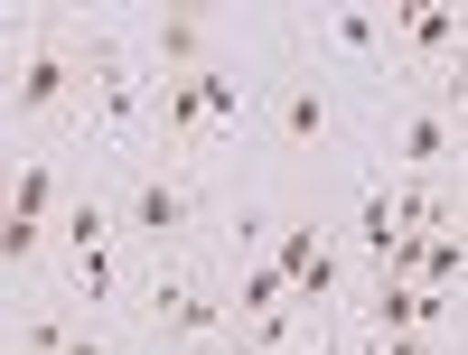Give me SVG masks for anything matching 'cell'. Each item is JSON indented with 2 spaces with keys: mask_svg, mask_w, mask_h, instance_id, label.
<instances>
[{
  "mask_svg": "<svg viewBox=\"0 0 468 355\" xmlns=\"http://www.w3.org/2000/svg\"><path fill=\"white\" fill-rule=\"evenodd\" d=\"M66 131H85V150H103L112 169L160 160V75H150L132 19H85V94H75Z\"/></svg>",
  "mask_w": 468,
  "mask_h": 355,
  "instance_id": "6da1fadb",
  "label": "cell"
},
{
  "mask_svg": "<svg viewBox=\"0 0 468 355\" xmlns=\"http://www.w3.org/2000/svg\"><path fill=\"white\" fill-rule=\"evenodd\" d=\"M85 94V19L10 10L0 19V122H75Z\"/></svg>",
  "mask_w": 468,
  "mask_h": 355,
  "instance_id": "7a4b0ae2",
  "label": "cell"
},
{
  "mask_svg": "<svg viewBox=\"0 0 468 355\" xmlns=\"http://www.w3.org/2000/svg\"><path fill=\"white\" fill-rule=\"evenodd\" d=\"M112 215H122V244L141 262H169L207 234V196L178 160H132V169H112Z\"/></svg>",
  "mask_w": 468,
  "mask_h": 355,
  "instance_id": "3957f363",
  "label": "cell"
},
{
  "mask_svg": "<svg viewBox=\"0 0 468 355\" xmlns=\"http://www.w3.org/2000/svg\"><path fill=\"white\" fill-rule=\"evenodd\" d=\"M375 160H384V178H459V169H468L441 85L403 75V85L375 94Z\"/></svg>",
  "mask_w": 468,
  "mask_h": 355,
  "instance_id": "277c9868",
  "label": "cell"
},
{
  "mask_svg": "<svg viewBox=\"0 0 468 355\" xmlns=\"http://www.w3.org/2000/svg\"><path fill=\"white\" fill-rule=\"evenodd\" d=\"M262 141H271V150H328V141H337V75L300 47V28H282V57H271Z\"/></svg>",
  "mask_w": 468,
  "mask_h": 355,
  "instance_id": "5b68a950",
  "label": "cell"
},
{
  "mask_svg": "<svg viewBox=\"0 0 468 355\" xmlns=\"http://www.w3.org/2000/svg\"><path fill=\"white\" fill-rule=\"evenodd\" d=\"M309 57L328 75H356V85H403V47H394V10H366V0H328L309 10Z\"/></svg>",
  "mask_w": 468,
  "mask_h": 355,
  "instance_id": "8992f818",
  "label": "cell"
},
{
  "mask_svg": "<svg viewBox=\"0 0 468 355\" xmlns=\"http://www.w3.org/2000/svg\"><path fill=\"white\" fill-rule=\"evenodd\" d=\"M132 281H141V262H132V244H94V253H57V290H66V308H75V318H94V308H122V299H132Z\"/></svg>",
  "mask_w": 468,
  "mask_h": 355,
  "instance_id": "52a82bcc",
  "label": "cell"
},
{
  "mask_svg": "<svg viewBox=\"0 0 468 355\" xmlns=\"http://www.w3.org/2000/svg\"><path fill=\"white\" fill-rule=\"evenodd\" d=\"M141 57H150V75H187V66H207L225 47H216V19L197 10V0H178V10H150L141 19Z\"/></svg>",
  "mask_w": 468,
  "mask_h": 355,
  "instance_id": "ba28073f",
  "label": "cell"
},
{
  "mask_svg": "<svg viewBox=\"0 0 468 355\" xmlns=\"http://www.w3.org/2000/svg\"><path fill=\"white\" fill-rule=\"evenodd\" d=\"M94 244H122V215H112V187H75L57 206V253H94Z\"/></svg>",
  "mask_w": 468,
  "mask_h": 355,
  "instance_id": "9c48e42d",
  "label": "cell"
},
{
  "mask_svg": "<svg viewBox=\"0 0 468 355\" xmlns=\"http://www.w3.org/2000/svg\"><path fill=\"white\" fill-rule=\"evenodd\" d=\"M57 206H66L57 160H48V150H19V160H10V215H28V224H57Z\"/></svg>",
  "mask_w": 468,
  "mask_h": 355,
  "instance_id": "30bf717a",
  "label": "cell"
},
{
  "mask_svg": "<svg viewBox=\"0 0 468 355\" xmlns=\"http://www.w3.org/2000/svg\"><path fill=\"white\" fill-rule=\"evenodd\" d=\"M282 299H291V281H282L271 262H234V271H225V308H234V328L262 318V308H282Z\"/></svg>",
  "mask_w": 468,
  "mask_h": 355,
  "instance_id": "8fae6325",
  "label": "cell"
},
{
  "mask_svg": "<svg viewBox=\"0 0 468 355\" xmlns=\"http://www.w3.org/2000/svg\"><path fill=\"white\" fill-rule=\"evenodd\" d=\"M66 355H122V346H112V328H94V318H85V328L66 337Z\"/></svg>",
  "mask_w": 468,
  "mask_h": 355,
  "instance_id": "7c38bea8",
  "label": "cell"
}]
</instances>
